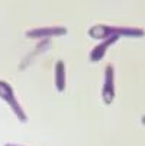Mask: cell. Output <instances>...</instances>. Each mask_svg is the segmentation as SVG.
I'll return each instance as SVG.
<instances>
[{
  "mask_svg": "<svg viewBox=\"0 0 145 146\" xmlns=\"http://www.w3.org/2000/svg\"><path fill=\"white\" fill-rule=\"evenodd\" d=\"M64 35H67V29L64 26H44V28H35L26 32V36L32 39L54 38V36H64Z\"/></svg>",
  "mask_w": 145,
  "mask_h": 146,
  "instance_id": "cell-3",
  "label": "cell"
},
{
  "mask_svg": "<svg viewBox=\"0 0 145 146\" xmlns=\"http://www.w3.org/2000/svg\"><path fill=\"white\" fill-rule=\"evenodd\" d=\"M5 146H22V145H16V143H6Z\"/></svg>",
  "mask_w": 145,
  "mask_h": 146,
  "instance_id": "cell-7",
  "label": "cell"
},
{
  "mask_svg": "<svg viewBox=\"0 0 145 146\" xmlns=\"http://www.w3.org/2000/svg\"><path fill=\"white\" fill-rule=\"evenodd\" d=\"M0 98H3L9 104V107L12 109L15 116L19 119V121H22V123L28 121V116H26L23 107L19 104V101H17V98L15 96L13 88L10 87V84L7 81H3V80H0Z\"/></svg>",
  "mask_w": 145,
  "mask_h": 146,
  "instance_id": "cell-2",
  "label": "cell"
},
{
  "mask_svg": "<svg viewBox=\"0 0 145 146\" xmlns=\"http://www.w3.org/2000/svg\"><path fill=\"white\" fill-rule=\"evenodd\" d=\"M55 88L57 91L63 93L65 90V65H64V61H57L55 62Z\"/></svg>",
  "mask_w": 145,
  "mask_h": 146,
  "instance_id": "cell-6",
  "label": "cell"
},
{
  "mask_svg": "<svg viewBox=\"0 0 145 146\" xmlns=\"http://www.w3.org/2000/svg\"><path fill=\"white\" fill-rule=\"evenodd\" d=\"M113 67L108 65L105 70V82H103V90H102V98L105 104H110L115 98V86H113Z\"/></svg>",
  "mask_w": 145,
  "mask_h": 146,
  "instance_id": "cell-4",
  "label": "cell"
},
{
  "mask_svg": "<svg viewBox=\"0 0 145 146\" xmlns=\"http://www.w3.org/2000/svg\"><path fill=\"white\" fill-rule=\"evenodd\" d=\"M142 123L145 124V116H142Z\"/></svg>",
  "mask_w": 145,
  "mask_h": 146,
  "instance_id": "cell-8",
  "label": "cell"
},
{
  "mask_svg": "<svg viewBox=\"0 0 145 146\" xmlns=\"http://www.w3.org/2000/svg\"><path fill=\"white\" fill-rule=\"evenodd\" d=\"M89 36L93 39H106L109 36H144L141 28H126V26H108V25H96L89 29Z\"/></svg>",
  "mask_w": 145,
  "mask_h": 146,
  "instance_id": "cell-1",
  "label": "cell"
},
{
  "mask_svg": "<svg viewBox=\"0 0 145 146\" xmlns=\"http://www.w3.org/2000/svg\"><path fill=\"white\" fill-rule=\"evenodd\" d=\"M118 39H119V36H116V35L109 36V38H106V39H103L97 46H94V48L92 49V52H90V55H89V59H90L92 62H99L103 56L106 55L108 48H109L110 45H113Z\"/></svg>",
  "mask_w": 145,
  "mask_h": 146,
  "instance_id": "cell-5",
  "label": "cell"
}]
</instances>
